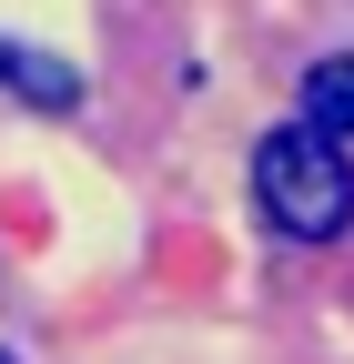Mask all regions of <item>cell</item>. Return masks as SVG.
<instances>
[{
  "label": "cell",
  "mask_w": 354,
  "mask_h": 364,
  "mask_svg": "<svg viewBox=\"0 0 354 364\" xmlns=\"http://www.w3.org/2000/svg\"><path fill=\"white\" fill-rule=\"evenodd\" d=\"M253 193H263V213H274V233L334 243L354 223V162H344L334 132L284 122V132H263V152H253Z\"/></svg>",
  "instance_id": "cell-1"
},
{
  "label": "cell",
  "mask_w": 354,
  "mask_h": 364,
  "mask_svg": "<svg viewBox=\"0 0 354 364\" xmlns=\"http://www.w3.org/2000/svg\"><path fill=\"white\" fill-rule=\"evenodd\" d=\"M0 81H11L31 112H71V102H81V71L51 61V51H31V41H0Z\"/></svg>",
  "instance_id": "cell-2"
},
{
  "label": "cell",
  "mask_w": 354,
  "mask_h": 364,
  "mask_svg": "<svg viewBox=\"0 0 354 364\" xmlns=\"http://www.w3.org/2000/svg\"><path fill=\"white\" fill-rule=\"evenodd\" d=\"M304 122L334 132V142H354V51H334V61L304 71Z\"/></svg>",
  "instance_id": "cell-3"
},
{
  "label": "cell",
  "mask_w": 354,
  "mask_h": 364,
  "mask_svg": "<svg viewBox=\"0 0 354 364\" xmlns=\"http://www.w3.org/2000/svg\"><path fill=\"white\" fill-rule=\"evenodd\" d=\"M0 364H11V354H0Z\"/></svg>",
  "instance_id": "cell-4"
}]
</instances>
